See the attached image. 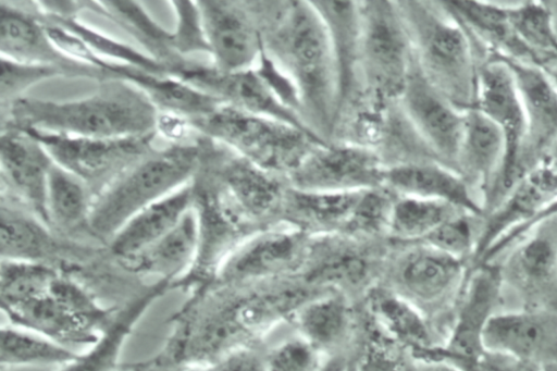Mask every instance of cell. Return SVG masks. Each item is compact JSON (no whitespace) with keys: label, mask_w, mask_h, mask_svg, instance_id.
<instances>
[{"label":"cell","mask_w":557,"mask_h":371,"mask_svg":"<svg viewBox=\"0 0 557 371\" xmlns=\"http://www.w3.org/2000/svg\"><path fill=\"white\" fill-rule=\"evenodd\" d=\"M398 101L434 159L456 171L465 112L456 109L442 96L420 74L416 65Z\"/></svg>","instance_id":"ac0fdd59"},{"label":"cell","mask_w":557,"mask_h":371,"mask_svg":"<svg viewBox=\"0 0 557 371\" xmlns=\"http://www.w3.org/2000/svg\"><path fill=\"white\" fill-rule=\"evenodd\" d=\"M79 354L81 351L69 348L37 332L8 322L1 325V369L47 366L62 368L74 361Z\"/></svg>","instance_id":"e575fe53"},{"label":"cell","mask_w":557,"mask_h":371,"mask_svg":"<svg viewBox=\"0 0 557 371\" xmlns=\"http://www.w3.org/2000/svg\"><path fill=\"white\" fill-rule=\"evenodd\" d=\"M360 318L361 304L343 293L323 290L302 304L289 323L330 358L351 354Z\"/></svg>","instance_id":"cb8c5ba5"},{"label":"cell","mask_w":557,"mask_h":371,"mask_svg":"<svg viewBox=\"0 0 557 371\" xmlns=\"http://www.w3.org/2000/svg\"><path fill=\"white\" fill-rule=\"evenodd\" d=\"M10 110V127L90 138L152 135L159 116L145 92L116 78L84 99L57 102L20 97Z\"/></svg>","instance_id":"7a4b0ae2"},{"label":"cell","mask_w":557,"mask_h":371,"mask_svg":"<svg viewBox=\"0 0 557 371\" xmlns=\"http://www.w3.org/2000/svg\"><path fill=\"white\" fill-rule=\"evenodd\" d=\"M109 15L121 23L129 33L137 35L149 48L158 53L172 49L171 33L159 26L145 10L134 1L102 2Z\"/></svg>","instance_id":"7bdbcfd3"},{"label":"cell","mask_w":557,"mask_h":371,"mask_svg":"<svg viewBox=\"0 0 557 371\" xmlns=\"http://www.w3.org/2000/svg\"><path fill=\"white\" fill-rule=\"evenodd\" d=\"M363 310L418 360H430L440 343L425 317L387 288L376 285L361 302Z\"/></svg>","instance_id":"4dcf8cb0"},{"label":"cell","mask_w":557,"mask_h":371,"mask_svg":"<svg viewBox=\"0 0 557 371\" xmlns=\"http://www.w3.org/2000/svg\"><path fill=\"white\" fill-rule=\"evenodd\" d=\"M396 195L385 186L363 190L345 227V234L389 240L388 228Z\"/></svg>","instance_id":"60d3db41"},{"label":"cell","mask_w":557,"mask_h":371,"mask_svg":"<svg viewBox=\"0 0 557 371\" xmlns=\"http://www.w3.org/2000/svg\"><path fill=\"white\" fill-rule=\"evenodd\" d=\"M173 77L223 103L288 123L319 137L307 126L301 116L281 98L273 85L257 67L238 72H223L214 66L181 64L175 70Z\"/></svg>","instance_id":"e0dca14e"},{"label":"cell","mask_w":557,"mask_h":371,"mask_svg":"<svg viewBox=\"0 0 557 371\" xmlns=\"http://www.w3.org/2000/svg\"><path fill=\"white\" fill-rule=\"evenodd\" d=\"M0 371H10V370H4V369H1Z\"/></svg>","instance_id":"9f6ffc18"},{"label":"cell","mask_w":557,"mask_h":371,"mask_svg":"<svg viewBox=\"0 0 557 371\" xmlns=\"http://www.w3.org/2000/svg\"><path fill=\"white\" fill-rule=\"evenodd\" d=\"M1 57L23 63L55 65L72 72H91L92 67L62 54L49 39L45 25L13 7L0 5Z\"/></svg>","instance_id":"1f68e13d"},{"label":"cell","mask_w":557,"mask_h":371,"mask_svg":"<svg viewBox=\"0 0 557 371\" xmlns=\"http://www.w3.org/2000/svg\"><path fill=\"white\" fill-rule=\"evenodd\" d=\"M438 4L487 50L542 69L537 55L515 33L506 7L472 0H446Z\"/></svg>","instance_id":"f546056e"},{"label":"cell","mask_w":557,"mask_h":371,"mask_svg":"<svg viewBox=\"0 0 557 371\" xmlns=\"http://www.w3.org/2000/svg\"><path fill=\"white\" fill-rule=\"evenodd\" d=\"M175 288L172 282L158 280L117 307L98 339L58 371H119L123 348L150 306Z\"/></svg>","instance_id":"484cf974"},{"label":"cell","mask_w":557,"mask_h":371,"mask_svg":"<svg viewBox=\"0 0 557 371\" xmlns=\"http://www.w3.org/2000/svg\"><path fill=\"white\" fill-rule=\"evenodd\" d=\"M351 356L357 371H417L419 361L411 350L381 327L362 307Z\"/></svg>","instance_id":"d590c367"},{"label":"cell","mask_w":557,"mask_h":371,"mask_svg":"<svg viewBox=\"0 0 557 371\" xmlns=\"http://www.w3.org/2000/svg\"><path fill=\"white\" fill-rule=\"evenodd\" d=\"M506 8L515 33L537 55L542 70L556 83L557 29L550 9L534 1Z\"/></svg>","instance_id":"74e56055"},{"label":"cell","mask_w":557,"mask_h":371,"mask_svg":"<svg viewBox=\"0 0 557 371\" xmlns=\"http://www.w3.org/2000/svg\"><path fill=\"white\" fill-rule=\"evenodd\" d=\"M0 253L4 260L46 263L71 272L91 263L94 255L60 242L46 223L12 202L1 205Z\"/></svg>","instance_id":"44dd1931"},{"label":"cell","mask_w":557,"mask_h":371,"mask_svg":"<svg viewBox=\"0 0 557 371\" xmlns=\"http://www.w3.org/2000/svg\"><path fill=\"white\" fill-rule=\"evenodd\" d=\"M506 151L502 129L479 109L465 112L456 171L481 197L497 174Z\"/></svg>","instance_id":"f1b7e54d"},{"label":"cell","mask_w":557,"mask_h":371,"mask_svg":"<svg viewBox=\"0 0 557 371\" xmlns=\"http://www.w3.org/2000/svg\"><path fill=\"white\" fill-rule=\"evenodd\" d=\"M499 263L486 262L472 269L444 344L432 360L449 363L461 371H482L486 354L484 332L502 299Z\"/></svg>","instance_id":"4fadbf2b"},{"label":"cell","mask_w":557,"mask_h":371,"mask_svg":"<svg viewBox=\"0 0 557 371\" xmlns=\"http://www.w3.org/2000/svg\"><path fill=\"white\" fill-rule=\"evenodd\" d=\"M194 202L195 186L190 182L145 207L108 242L109 255L120 263L140 253L170 232Z\"/></svg>","instance_id":"83f0119b"},{"label":"cell","mask_w":557,"mask_h":371,"mask_svg":"<svg viewBox=\"0 0 557 371\" xmlns=\"http://www.w3.org/2000/svg\"><path fill=\"white\" fill-rule=\"evenodd\" d=\"M262 344L267 371H322L329 359L290 323L272 331Z\"/></svg>","instance_id":"f35d334b"},{"label":"cell","mask_w":557,"mask_h":371,"mask_svg":"<svg viewBox=\"0 0 557 371\" xmlns=\"http://www.w3.org/2000/svg\"><path fill=\"white\" fill-rule=\"evenodd\" d=\"M197 4L213 66L223 72L256 69L264 52L260 17L233 2Z\"/></svg>","instance_id":"d6986e66"},{"label":"cell","mask_w":557,"mask_h":371,"mask_svg":"<svg viewBox=\"0 0 557 371\" xmlns=\"http://www.w3.org/2000/svg\"><path fill=\"white\" fill-rule=\"evenodd\" d=\"M490 52L511 71L523 108L525 132L517 164L520 184L543 165L557 140V85L536 65Z\"/></svg>","instance_id":"2e32d148"},{"label":"cell","mask_w":557,"mask_h":371,"mask_svg":"<svg viewBox=\"0 0 557 371\" xmlns=\"http://www.w3.org/2000/svg\"><path fill=\"white\" fill-rule=\"evenodd\" d=\"M309 235L277 223L245 238L226 258L211 283L242 286L300 276Z\"/></svg>","instance_id":"7c38bea8"},{"label":"cell","mask_w":557,"mask_h":371,"mask_svg":"<svg viewBox=\"0 0 557 371\" xmlns=\"http://www.w3.org/2000/svg\"><path fill=\"white\" fill-rule=\"evenodd\" d=\"M16 129L39 141L57 164L83 180L90 188L94 199L138 161L147 151L153 135L90 138L34 128Z\"/></svg>","instance_id":"8fae6325"},{"label":"cell","mask_w":557,"mask_h":371,"mask_svg":"<svg viewBox=\"0 0 557 371\" xmlns=\"http://www.w3.org/2000/svg\"><path fill=\"white\" fill-rule=\"evenodd\" d=\"M542 166H546L550 170L557 171V140Z\"/></svg>","instance_id":"f5cc1de1"},{"label":"cell","mask_w":557,"mask_h":371,"mask_svg":"<svg viewBox=\"0 0 557 371\" xmlns=\"http://www.w3.org/2000/svg\"><path fill=\"white\" fill-rule=\"evenodd\" d=\"M543 371H557V366H549V367H546L544 369H542Z\"/></svg>","instance_id":"11a10c76"},{"label":"cell","mask_w":557,"mask_h":371,"mask_svg":"<svg viewBox=\"0 0 557 371\" xmlns=\"http://www.w3.org/2000/svg\"><path fill=\"white\" fill-rule=\"evenodd\" d=\"M483 219L469 212H460L443 222L421 243L470 263Z\"/></svg>","instance_id":"b9f144b4"},{"label":"cell","mask_w":557,"mask_h":371,"mask_svg":"<svg viewBox=\"0 0 557 371\" xmlns=\"http://www.w3.org/2000/svg\"><path fill=\"white\" fill-rule=\"evenodd\" d=\"M358 4L360 94L398 100L414 67L405 20L396 1L371 0Z\"/></svg>","instance_id":"ba28073f"},{"label":"cell","mask_w":557,"mask_h":371,"mask_svg":"<svg viewBox=\"0 0 557 371\" xmlns=\"http://www.w3.org/2000/svg\"><path fill=\"white\" fill-rule=\"evenodd\" d=\"M385 170L373 149L341 140L313 147L287 181L300 190L351 193L382 187Z\"/></svg>","instance_id":"9a60e30c"},{"label":"cell","mask_w":557,"mask_h":371,"mask_svg":"<svg viewBox=\"0 0 557 371\" xmlns=\"http://www.w3.org/2000/svg\"><path fill=\"white\" fill-rule=\"evenodd\" d=\"M189 123L236 154L286 178L313 147L329 144L288 123L226 103Z\"/></svg>","instance_id":"52a82bcc"},{"label":"cell","mask_w":557,"mask_h":371,"mask_svg":"<svg viewBox=\"0 0 557 371\" xmlns=\"http://www.w3.org/2000/svg\"><path fill=\"white\" fill-rule=\"evenodd\" d=\"M198 149L175 146L139 160L111 182L92 202L89 230L108 242L138 211L191 182Z\"/></svg>","instance_id":"8992f818"},{"label":"cell","mask_w":557,"mask_h":371,"mask_svg":"<svg viewBox=\"0 0 557 371\" xmlns=\"http://www.w3.org/2000/svg\"><path fill=\"white\" fill-rule=\"evenodd\" d=\"M119 371H162V369L158 366L153 357H151L144 361L122 364Z\"/></svg>","instance_id":"c3c4849f"},{"label":"cell","mask_w":557,"mask_h":371,"mask_svg":"<svg viewBox=\"0 0 557 371\" xmlns=\"http://www.w3.org/2000/svg\"><path fill=\"white\" fill-rule=\"evenodd\" d=\"M270 3L259 12L264 54L293 86L308 127L331 143L343 94L330 30L311 1Z\"/></svg>","instance_id":"6da1fadb"},{"label":"cell","mask_w":557,"mask_h":371,"mask_svg":"<svg viewBox=\"0 0 557 371\" xmlns=\"http://www.w3.org/2000/svg\"><path fill=\"white\" fill-rule=\"evenodd\" d=\"M211 371H267L262 341L231 353L212 366Z\"/></svg>","instance_id":"7dc6e473"},{"label":"cell","mask_w":557,"mask_h":371,"mask_svg":"<svg viewBox=\"0 0 557 371\" xmlns=\"http://www.w3.org/2000/svg\"><path fill=\"white\" fill-rule=\"evenodd\" d=\"M484 346L541 369L557 366V314L522 309L495 313L486 325Z\"/></svg>","instance_id":"603a6c76"},{"label":"cell","mask_w":557,"mask_h":371,"mask_svg":"<svg viewBox=\"0 0 557 371\" xmlns=\"http://www.w3.org/2000/svg\"><path fill=\"white\" fill-rule=\"evenodd\" d=\"M218 185L253 231L280 223L289 187L286 176L267 171L235 154L222 164Z\"/></svg>","instance_id":"ffe728a7"},{"label":"cell","mask_w":557,"mask_h":371,"mask_svg":"<svg viewBox=\"0 0 557 371\" xmlns=\"http://www.w3.org/2000/svg\"><path fill=\"white\" fill-rule=\"evenodd\" d=\"M417 371H461L456 367L435 360H419Z\"/></svg>","instance_id":"681fc988"},{"label":"cell","mask_w":557,"mask_h":371,"mask_svg":"<svg viewBox=\"0 0 557 371\" xmlns=\"http://www.w3.org/2000/svg\"><path fill=\"white\" fill-rule=\"evenodd\" d=\"M420 74L456 109H474L480 48L438 2L396 1Z\"/></svg>","instance_id":"3957f363"},{"label":"cell","mask_w":557,"mask_h":371,"mask_svg":"<svg viewBox=\"0 0 557 371\" xmlns=\"http://www.w3.org/2000/svg\"><path fill=\"white\" fill-rule=\"evenodd\" d=\"M0 160L9 200L21 203L49 226L47 184L53 163L49 153L35 138L11 127L1 136Z\"/></svg>","instance_id":"7402d4cb"},{"label":"cell","mask_w":557,"mask_h":371,"mask_svg":"<svg viewBox=\"0 0 557 371\" xmlns=\"http://www.w3.org/2000/svg\"><path fill=\"white\" fill-rule=\"evenodd\" d=\"M499 263L522 310L557 314V217L535 225Z\"/></svg>","instance_id":"5bb4252c"},{"label":"cell","mask_w":557,"mask_h":371,"mask_svg":"<svg viewBox=\"0 0 557 371\" xmlns=\"http://www.w3.org/2000/svg\"><path fill=\"white\" fill-rule=\"evenodd\" d=\"M475 108L496 123L506 143L503 163L481 197L485 217L494 211L519 184L517 164L525 132L523 108L512 73L490 51L479 63Z\"/></svg>","instance_id":"30bf717a"},{"label":"cell","mask_w":557,"mask_h":371,"mask_svg":"<svg viewBox=\"0 0 557 371\" xmlns=\"http://www.w3.org/2000/svg\"><path fill=\"white\" fill-rule=\"evenodd\" d=\"M350 355H338L330 357L322 371H344Z\"/></svg>","instance_id":"f907efd6"},{"label":"cell","mask_w":557,"mask_h":371,"mask_svg":"<svg viewBox=\"0 0 557 371\" xmlns=\"http://www.w3.org/2000/svg\"><path fill=\"white\" fill-rule=\"evenodd\" d=\"M116 308L103 306L75 273L59 269L42 292L2 313L8 323L83 351L98 339Z\"/></svg>","instance_id":"5b68a950"},{"label":"cell","mask_w":557,"mask_h":371,"mask_svg":"<svg viewBox=\"0 0 557 371\" xmlns=\"http://www.w3.org/2000/svg\"><path fill=\"white\" fill-rule=\"evenodd\" d=\"M171 3L176 15V26L171 33L172 49L182 54L210 53L197 2L172 1Z\"/></svg>","instance_id":"f6af8a7d"},{"label":"cell","mask_w":557,"mask_h":371,"mask_svg":"<svg viewBox=\"0 0 557 371\" xmlns=\"http://www.w3.org/2000/svg\"><path fill=\"white\" fill-rule=\"evenodd\" d=\"M51 20L54 24L77 35L97 55L107 61L126 64L157 75L172 76L175 66L163 63L154 57L146 55L134 47L90 28L75 17Z\"/></svg>","instance_id":"ab89813d"},{"label":"cell","mask_w":557,"mask_h":371,"mask_svg":"<svg viewBox=\"0 0 557 371\" xmlns=\"http://www.w3.org/2000/svg\"><path fill=\"white\" fill-rule=\"evenodd\" d=\"M389 240L345 233L309 236L300 277L311 286L343 293L361 304L381 279Z\"/></svg>","instance_id":"9c48e42d"},{"label":"cell","mask_w":557,"mask_h":371,"mask_svg":"<svg viewBox=\"0 0 557 371\" xmlns=\"http://www.w3.org/2000/svg\"><path fill=\"white\" fill-rule=\"evenodd\" d=\"M344 371H357L356 367H355V363H354V360H352L351 354H350V356L348 358V361H347V364H346Z\"/></svg>","instance_id":"db71d44e"},{"label":"cell","mask_w":557,"mask_h":371,"mask_svg":"<svg viewBox=\"0 0 557 371\" xmlns=\"http://www.w3.org/2000/svg\"><path fill=\"white\" fill-rule=\"evenodd\" d=\"M164 371H211V367L198 366V364H178L165 369Z\"/></svg>","instance_id":"816d5d0a"},{"label":"cell","mask_w":557,"mask_h":371,"mask_svg":"<svg viewBox=\"0 0 557 371\" xmlns=\"http://www.w3.org/2000/svg\"><path fill=\"white\" fill-rule=\"evenodd\" d=\"M471 272L467 260L424 243H391L379 285L417 308L442 346Z\"/></svg>","instance_id":"277c9868"},{"label":"cell","mask_w":557,"mask_h":371,"mask_svg":"<svg viewBox=\"0 0 557 371\" xmlns=\"http://www.w3.org/2000/svg\"><path fill=\"white\" fill-rule=\"evenodd\" d=\"M94 195L87 184L54 161L47 184V211L50 228L66 234L89 230Z\"/></svg>","instance_id":"836d02e7"},{"label":"cell","mask_w":557,"mask_h":371,"mask_svg":"<svg viewBox=\"0 0 557 371\" xmlns=\"http://www.w3.org/2000/svg\"><path fill=\"white\" fill-rule=\"evenodd\" d=\"M362 191H308L289 186L280 223L288 224L309 236L342 233Z\"/></svg>","instance_id":"d6a6232c"},{"label":"cell","mask_w":557,"mask_h":371,"mask_svg":"<svg viewBox=\"0 0 557 371\" xmlns=\"http://www.w3.org/2000/svg\"><path fill=\"white\" fill-rule=\"evenodd\" d=\"M460 212L466 211L444 201L396 195L388 239L399 244L422 242L443 222Z\"/></svg>","instance_id":"8d00e7d4"},{"label":"cell","mask_w":557,"mask_h":371,"mask_svg":"<svg viewBox=\"0 0 557 371\" xmlns=\"http://www.w3.org/2000/svg\"><path fill=\"white\" fill-rule=\"evenodd\" d=\"M557 217V198L535 212L529 220L518 224L500 236L484 253L478 265L496 259L520 242L535 225L549 218ZM476 265V267H478Z\"/></svg>","instance_id":"bcb514c9"},{"label":"cell","mask_w":557,"mask_h":371,"mask_svg":"<svg viewBox=\"0 0 557 371\" xmlns=\"http://www.w3.org/2000/svg\"><path fill=\"white\" fill-rule=\"evenodd\" d=\"M59 66L23 63L1 57L0 98L2 102L14 101L18 94L36 83L63 73Z\"/></svg>","instance_id":"ee69618b"},{"label":"cell","mask_w":557,"mask_h":371,"mask_svg":"<svg viewBox=\"0 0 557 371\" xmlns=\"http://www.w3.org/2000/svg\"><path fill=\"white\" fill-rule=\"evenodd\" d=\"M383 186L398 196L444 201L484 218L482 206L467 182L456 171L435 160L387 166Z\"/></svg>","instance_id":"d4e9b609"},{"label":"cell","mask_w":557,"mask_h":371,"mask_svg":"<svg viewBox=\"0 0 557 371\" xmlns=\"http://www.w3.org/2000/svg\"><path fill=\"white\" fill-rule=\"evenodd\" d=\"M199 238V219L193 207L158 242L119 264L126 272L144 277H156L157 281L165 280L177 288L196 263Z\"/></svg>","instance_id":"4316f807"}]
</instances>
